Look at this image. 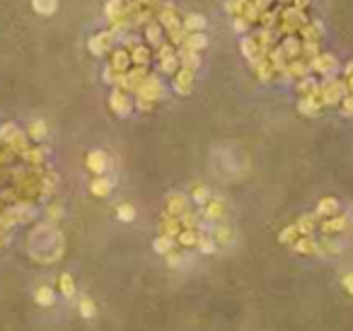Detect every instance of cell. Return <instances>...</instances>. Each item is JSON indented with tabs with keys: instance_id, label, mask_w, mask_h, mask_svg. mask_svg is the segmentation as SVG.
I'll use <instances>...</instances> for the list:
<instances>
[{
	"instance_id": "21",
	"label": "cell",
	"mask_w": 353,
	"mask_h": 331,
	"mask_svg": "<svg viewBox=\"0 0 353 331\" xmlns=\"http://www.w3.org/2000/svg\"><path fill=\"white\" fill-rule=\"evenodd\" d=\"M300 237V232H297V225H288L283 232L279 235V242H283V244H293L295 239Z\"/></svg>"
},
{
	"instance_id": "2",
	"label": "cell",
	"mask_w": 353,
	"mask_h": 331,
	"mask_svg": "<svg viewBox=\"0 0 353 331\" xmlns=\"http://www.w3.org/2000/svg\"><path fill=\"white\" fill-rule=\"evenodd\" d=\"M341 92H344V85L339 82H327L324 87H319L317 97H322V104H336L341 99Z\"/></svg>"
},
{
	"instance_id": "35",
	"label": "cell",
	"mask_w": 353,
	"mask_h": 331,
	"mask_svg": "<svg viewBox=\"0 0 353 331\" xmlns=\"http://www.w3.org/2000/svg\"><path fill=\"white\" fill-rule=\"evenodd\" d=\"M344 114H346V116H353V94H349V97L344 99Z\"/></svg>"
},
{
	"instance_id": "10",
	"label": "cell",
	"mask_w": 353,
	"mask_h": 331,
	"mask_svg": "<svg viewBox=\"0 0 353 331\" xmlns=\"http://www.w3.org/2000/svg\"><path fill=\"white\" fill-rule=\"evenodd\" d=\"M346 225H349V222H346V218H344V215H339V218H336V215H332L329 220L322 222V232H327V235H334V232H341V230H346Z\"/></svg>"
},
{
	"instance_id": "22",
	"label": "cell",
	"mask_w": 353,
	"mask_h": 331,
	"mask_svg": "<svg viewBox=\"0 0 353 331\" xmlns=\"http://www.w3.org/2000/svg\"><path fill=\"white\" fill-rule=\"evenodd\" d=\"M34 297H37V302L41 305V307H49V305H54V290H51V288H39Z\"/></svg>"
},
{
	"instance_id": "25",
	"label": "cell",
	"mask_w": 353,
	"mask_h": 331,
	"mask_svg": "<svg viewBox=\"0 0 353 331\" xmlns=\"http://www.w3.org/2000/svg\"><path fill=\"white\" fill-rule=\"evenodd\" d=\"M94 312H97V307H94V302L90 300V297H82L80 300V314L85 317V319H92Z\"/></svg>"
},
{
	"instance_id": "28",
	"label": "cell",
	"mask_w": 353,
	"mask_h": 331,
	"mask_svg": "<svg viewBox=\"0 0 353 331\" xmlns=\"http://www.w3.org/2000/svg\"><path fill=\"white\" fill-rule=\"evenodd\" d=\"M285 56H297L300 54V44H297L295 39H288L285 44H283V49H281Z\"/></svg>"
},
{
	"instance_id": "39",
	"label": "cell",
	"mask_w": 353,
	"mask_h": 331,
	"mask_svg": "<svg viewBox=\"0 0 353 331\" xmlns=\"http://www.w3.org/2000/svg\"><path fill=\"white\" fill-rule=\"evenodd\" d=\"M307 2H310V0H295V7H297V5L302 7V5H307Z\"/></svg>"
},
{
	"instance_id": "4",
	"label": "cell",
	"mask_w": 353,
	"mask_h": 331,
	"mask_svg": "<svg viewBox=\"0 0 353 331\" xmlns=\"http://www.w3.org/2000/svg\"><path fill=\"white\" fill-rule=\"evenodd\" d=\"M293 249L297 254H319V242H315L310 235H302L293 242Z\"/></svg>"
},
{
	"instance_id": "41",
	"label": "cell",
	"mask_w": 353,
	"mask_h": 331,
	"mask_svg": "<svg viewBox=\"0 0 353 331\" xmlns=\"http://www.w3.org/2000/svg\"><path fill=\"white\" fill-rule=\"evenodd\" d=\"M141 2H150V0H141Z\"/></svg>"
},
{
	"instance_id": "14",
	"label": "cell",
	"mask_w": 353,
	"mask_h": 331,
	"mask_svg": "<svg viewBox=\"0 0 353 331\" xmlns=\"http://www.w3.org/2000/svg\"><path fill=\"white\" fill-rule=\"evenodd\" d=\"M206 44H208V39H206L204 34H201V32H199V34H191V37H186V39H184L186 51H194V54H196V51H201Z\"/></svg>"
},
{
	"instance_id": "7",
	"label": "cell",
	"mask_w": 353,
	"mask_h": 331,
	"mask_svg": "<svg viewBox=\"0 0 353 331\" xmlns=\"http://www.w3.org/2000/svg\"><path fill=\"white\" fill-rule=\"evenodd\" d=\"M191 82H194V70H191V68H182V70H179V75L174 77V87H177L182 94H189V90H191Z\"/></svg>"
},
{
	"instance_id": "33",
	"label": "cell",
	"mask_w": 353,
	"mask_h": 331,
	"mask_svg": "<svg viewBox=\"0 0 353 331\" xmlns=\"http://www.w3.org/2000/svg\"><path fill=\"white\" fill-rule=\"evenodd\" d=\"M133 61H136V63H145V61H148V49H143V46L136 49V51H133Z\"/></svg>"
},
{
	"instance_id": "15",
	"label": "cell",
	"mask_w": 353,
	"mask_h": 331,
	"mask_svg": "<svg viewBox=\"0 0 353 331\" xmlns=\"http://www.w3.org/2000/svg\"><path fill=\"white\" fill-rule=\"evenodd\" d=\"M315 220H317V215H302V218L295 222L297 232H300V235H312V230H315Z\"/></svg>"
},
{
	"instance_id": "11",
	"label": "cell",
	"mask_w": 353,
	"mask_h": 331,
	"mask_svg": "<svg viewBox=\"0 0 353 331\" xmlns=\"http://www.w3.org/2000/svg\"><path fill=\"white\" fill-rule=\"evenodd\" d=\"M336 210H339V201L332 199V196H327V199H322V201L317 203V218L319 215H336Z\"/></svg>"
},
{
	"instance_id": "5",
	"label": "cell",
	"mask_w": 353,
	"mask_h": 331,
	"mask_svg": "<svg viewBox=\"0 0 353 331\" xmlns=\"http://www.w3.org/2000/svg\"><path fill=\"white\" fill-rule=\"evenodd\" d=\"M107 165H109V160H107V155H104L102 150H92V152L87 155V167L92 169L94 174H104V172H107Z\"/></svg>"
},
{
	"instance_id": "26",
	"label": "cell",
	"mask_w": 353,
	"mask_h": 331,
	"mask_svg": "<svg viewBox=\"0 0 353 331\" xmlns=\"http://www.w3.org/2000/svg\"><path fill=\"white\" fill-rule=\"evenodd\" d=\"M116 215H119V220L124 222H131L133 218H136V208L133 205H129V203H124V205H119V210H116Z\"/></svg>"
},
{
	"instance_id": "27",
	"label": "cell",
	"mask_w": 353,
	"mask_h": 331,
	"mask_svg": "<svg viewBox=\"0 0 353 331\" xmlns=\"http://www.w3.org/2000/svg\"><path fill=\"white\" fill-rule=\"evenodd\" d=\"M191 199H194V203H199V205H206V201L211 199V196H208V189H206V186H194Z\"/></svg>"
},
{
	"instance_id": "24",
	"label": "cell",
	"mask_w": 353,
	"mask_h": 331,
	"mask_svg": "<svg viewBox=\"0 0 353 331\" xmlns=\"http://www.w3.org/2000/svg\"><path fill=\"white\" fill-rule=\"evenodd\" d=\"M61 293L66 295V297H73L75 295L73 276H68V273H63V276H61Z\"/></svg>"
},
{
	"instance_id": "9",
	"label": "cell",
	"mask_w": 353,
	"mask_h": 331,
	"mask_svg": "<svg viewBox=\"0 0 353 331\" xmlns=\"http://www.w3.org/2000/svg\"><path fill=\"white\" fill-rule=\"evenodd\" d=\"M112 107H114V111L119 114V116H126V114H131V102H129V97L124 92H116L112 94Z\"/></svg>"
},
{
	"instance_id": "29",
	"label": "cell",
	"mask_w": 353,
	"mask_h": 331,
	"mask_svg": "<svg viewBox=\"0 0 353 331\" xmlns=\"http://www.w3.org/2000/svg\"><path fill=\"white\" fill-rule=\"evenodd\" d=\"M179 61L184 63L186 68H194V66L199 63V58H196V54H194V51H184V54L179 51Z\"/></svg>"
},
{
	"instance_id": "36",
	"label": "cell",
	"mask_w": 353,
	"mask_h": 331,
	"mask_svg": "<svg viewBox=\"0 0 353 331\" xmlns=\"http://www.w3.org/2000/svg\"><path fill=\"white\" fill-rule=\"evenodd\" d=\"M341 283H344V288H346V293H351V295H353V271H351V273H346V276H344V280H341Z\"/></svg>"
},
{
	"instance_id": "3",
	"label": "cell",
	"mask_w": 353,
	"mask_h": 331,
	"mask_svg": "<svg viewBox=\"0 0 353 331\" xmlns=\"http://www.w3.org/2000/svg\"><path fill=\"white\" fill-rule=\"evenodd\" d=\"M160 232L167 235V237H177V235L182 232V222H179V218L165 213V215L160 218Z\"/></svg>"
},
{
	"instance_id": "23",
	"label": "cell",
	"mask_w": 353,
	"mask_h": 331,
	"mask_svg": "<svg viewBox=\"0 0 353 331\" xmlns=\"http://www.w3.org/2000/svg\"><path fill=\"white\" fill-rule=\"evenodd\" d=\"M56 0H34V10L41 12V15H51L54 10H56Z\"/></svg>"
},
{
	"instance_id": "40",
	"label": "cell",
	"mask_w": 353,
	"mask_h": 331,
	"mask_svg": "<svg viewBox=\"0 0 353 331\" xmlns=\"http://www.w3.org/2000/svg\"><path fill=\"white\" fill-rule=\"evenodd\" d=\"M349 77H351V90H353V70L349 68Z\"/></svg>"
},
{
	"instance_id": "1",
	"label": "cell",
	"mask_w": 353,
	"mask_h": 331,
	"mask_svg": "<svg viewBox=\"0 0 353 331\" xmlns=\"http://www.w3.org/2000/svg\"><path fill=\"white\" fill-rule=\"evenodd\" d=\"M186 210H189V199L184 194H169L167 199V213L174 218H182Z\"/></svg>"
},
{
	"instance_id": "6",
	"label": "cell",
	"mask_w": 353,
	"mask_h": 331,
	"mask_svg": "<svg viewBox=\"0 0 353 331\" xmlns=\"http://www.w3.org/2000/svg\"><path fill=\"white\" fill-rule=\"evenodd\" d=\"M204 215L208 220H220L225 215V201H220V199H208V201H206Z\"/></svg>"
},
{
	"instance_id": "32",
	"label": "cell",
	"mask_w": 353,
	"mask_h": 331,
	"mask_svg": "<svg viewBox=\"0 0 353 331\" xmlns=\"http://www.w3.org/2000/svg\"><path fill=\"white\" fill-rule=\"evenodd\" d=\"M90 49H92L94 54L99 56V54H104V49H107V44H104L102 39L97 37V39H92V41H90Z\"/></svg>"
},
{
	"instance_id": "31",
	"label": "cell",
	"mask_w": 353,
	"mask_h": 331,
	"mask_svg": "<svg viewBox=\"0 0 353 331\" xmlns=\"http://www.w3.org/2000/svg\"><path fill=\"white\" fill-rule=\"evenodd\" d=\"M242 49H244V56H247V58H254V54H257V46H254L252 39H244V41H242Z\"/></svg>"
},
{
	"instance_id": "12",
	"label": "cell",
	"mask_w": 353,
	"mask_h": 331,
	"mask_svg": "<svg viewBox=\"0 0 353 331\" xmlns=\"http://www.w3.org/2000/svg\"><path fill=\"white\" fill-rule=\"evenodd\" d=\"M312 68L319 70V73H332L336 68V58L334 56H317L315 61H312Z\"/></svg>"
},
{
	"instance_id": "19",
	"label": "cell",
	"mask_w": 353,
	"mask_h": 331,
	"mask_svg": "<svg viewBox=\"0 0 353 331\" xmlns=\"http://www.w3.org/2000/svg\"><path fill=\"white\" fill-rule=\"evenodd\" d=\"M204 24L206 22L201 15H189V17L184 19V32H201Z\"/></svg>"
},
{
	"instance_id": "30",
	"label": "cell",
	"mask_w": 353,
	"mask_h": 331,
	"mask_svg": "<svg viewBox=\"0 0 353 331\" xmlns=\"http://www.w3.org/2000/svg\"><path fill=\"white\" fill-rule=\"evenodd\" d=\"M29 133H32V138H44L46 135V126L41 124V121H37V124H32V129H29Z\"/></svg>"
},
{
	"instance_id": "38",
	"label": "cell",
	"mask_w": 353,
	"mask_h": 331,
	"mask_svg": "<svg viewBox=\"0 0 353 331\" xmlns=\"http://www.w3.org/2000/svg\"><path fill=\"white\" fill-rule=\"evenodd\" d=\"M235 29H237V32H244V29H247V22H244V19H235Z\"/></svg>"
},
{
	"instance_id": "20",
	"label": "cell",
	"mask_w": 353,
	"mask_h": 331,
	"mask_svg": "<svg viewBox=\"0 0 353 331\" xmlns=\"http://www.w3.org/2000/svg\"><path fill=\"white\" fill-rule=\"evenodd\" d=\"M196 244H199V249H201L204 254H213V252H215V247H218V244H215V239L211 237V235H199V242H196Z\"/></svg>"
},
{
	"instance_id": "8",
	"label": "cell",
	"mask_w": 353,
	"mask_h": 331,
	"mask_svg": "<svg viewBox=\"0 0 353 331\" xmlns=\"http://www.w3.org/2000/svg\"><path fill=\"white\" fill-rule=\"evenodd\" d=\"M211 237L215 239V244H232L235 242V232H232L230 225H215Z\"/></svg>"
},
{
	"instance_id": "16",
	"label": "cell",
	"mask_w": 353,
	"mask_h": 331,
	"mask_svg": "<svg viewBox=\"0 0 353 331\" xmlns=\"http://www.w3.org/2000/svg\"><path fill=\"white\" fill-rule=\"evenodd\" d=\"M152 247H155L157 254H169L172 247H174V242H172V237H167V235H160V237L152 242Z\"/></svg>"
},
{
	"instance_id": "17",
	"label": "cell",
	"mask_w": 353,
	"mask_h": 331,
	"mask_svg": "<svg viewBox=\"0 0 353 331\" xmlns=\"http://www.w3.org/2000/svg\"><path fill=\"white\" fill-rule=\"evenodd\" d=\"M177 242H179L182 247H194V244L199 242V230H184V232H179V235H177Z\"/></svg>"
},
{
	"instance_id": "13",
	"label": "cell",
	"mask_w": 353,
	"mask_h": 331,
	"mask_svg": "<svg viewBox=\"0 0 353 331\" xmlns=\"http://www.w3.org/2000/svg\"><path fill=\"white\" fill-rule=\"evenodd\" d=\"M297 109L302 111L305 116H315L317 111H319V102H317L315 94H307V97H302V99H300Z\"/></svg>"
},
{
	"instance_id": "34",
	"label": "cell",
	"mask_w": 353,
	"mask_h": 331,
	"mask_svg": "<svg viewBox=\"0 0 353 331\" xmlns=\"http://www.w3.org/2000/svg\"><path fill=\"white\" fill-rule=\"evenodd\" d=\"M182 261H184V259L179 257V254H174V252H169L167 254V264L172 266V268H179V266H182Z\"/></svg>"
},
{
	"instance_id": "18",
	"label": "cell",
	"mask_w": 353,
	"mask_h": 331,
	"mask_svg": "<svg viewBox=\"0 0 353 331\" xmlns=\"http://www.w3.org/2000/svg\"><path fill=\"white\" fill-rule=\"evenodd\" d=\"M92 194L94 196H107L109 191H112V184H109V179H104V177H99V179H94L92 182Z\"/></svg>"
},
{
	"instance_id": "37",
	"label": "cell",
	"mask_w": 353,
	"mask_h": 331,
	"mask_svg": "<svg viewBox=\"0 0 353 331\" xmlns=\"http://www.w3.org/2000/svg\"><path fill=\"white\" fill-rule=\"evenodd\" d=\"M244 2H247V0H232V2L227 5V10H230V12H242V5H244Z\"/></svg>"
}]
</instances>
